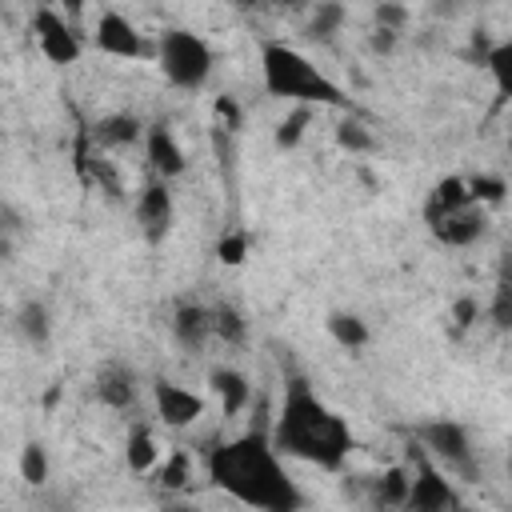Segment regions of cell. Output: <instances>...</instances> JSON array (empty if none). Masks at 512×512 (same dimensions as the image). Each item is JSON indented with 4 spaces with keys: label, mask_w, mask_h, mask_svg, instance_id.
I'll return each mask as SVG.
<instances>
[{
    "label": "cell",
    "mask_w": 512,
    "mask_h": 512,
    "mask_svg": "<svg viewBox=\"0 0 512 512\" xmlns=\"http://www.w3.org/2000/svg\"><path fill=\"white\" fill-rule=\"evenodd\" d=\"M92 392H96V400H100L104 408L124 412V408L136 404V372H132L128 364H120V360H108V364L92 376Z\"/></svg>",
    "instance_id": "13"
},
{
    "label": "cell",
    "mask_w": 512,
    "mask_h": 512,
    "mask_svg": "<svg viewBox=\"0 0 512 512\" xmlns=\"http://www.w3.org/2000/svg\"><path fill=\"white\" fill-rule=\"evenodd\" d=\"M404 8L400 4H376V28H388V32H400L404 28Z\"/></svg>",
    "instance_id": "31"
},
{
    "label": "cell",
    "mask_w": 512,
    "mask_h": 512,
    "mask_svg": "<svg viewBox=\"0 0 512 512\" xmlns=\"http://www.w3.org/2000/svg\"><path fill=\"white\" fill-rule=\"evenodd\" d=\"M16 328H20V336H24L32 348H44L48 336H52V316H48V308H44L40 300H24V304L16 308Z\"/></svg>",
    "instance_id": "17"
},
{
    "label": "cell",
    "mask_w": 512,
    "mask_h": 512,
    "mask_svg": "<svg viewBox=\"0 0 512 512\" xmlns=\"http://www.w3.org/2000/svg\"><path fill=\"white\" fill-rule=\"evenodd\" d=\"M404 496H408V468H388L384 476L372 480V504L380 508H404Z\"/></svg>",
    "instance_id": "19"
},
{
    "label": "cell",
    "mask_w": 512,
    "mask_h": 512,
    "mask_svg": "<svg viewBox=\"0 0 512 512\" xmlns=\"http://www.w3.org/2000/svg\"><path fill=\"white\" fill-rule=\"evenodd\" d=\"M32 36H36V48L44 52L48 64H76L80 52H84L80 36L72 32V24L56 8H48V4H40L32 12Z\"/></svg>",
    "instance_id": "8"
},
{
    "label": "cell",
    "mask_w": 512,
    "mask_h": 512,
    "mask_svg": "<svg viewBox=\"0 0 512 512\" xmlns=\"http://www.w3.org/2000/svg\"><path fill=\"white\" fill-rule=\"evenodd\" d=\"M216 256H220L224 264H244V256H248V236H244V232H228V236H220Z\"/></svg>",
    "instance_id": "29"
},
{
    "label": "cell",
    "mask_w": 512,
    "mask_h": 512,
    "mask_svg": "<svg viewBox=\"0 0 512 512\" xmlns=\"http://www.w3.org/2000/svg\"><path fill=\"white\" fill-rule=\"evenodd\" d=\"M460 492L452 484V476L428 460L424 452H412V468H408V496H404V508L412 512H448V508H460Z\"/></svg>",
    "instance_id": "6"
},
{
    "label": "cell",
    "mask_w": 512,
    "mask_h": 512,
    "mask_svg": "<svg viewBox=\"0 0 512 512\" xmlns=\"http://www.w3.org/2000/svg\"><path fill=\"white\" fill-rule=\"evenodd\" d=\"M56 4H64V8H68V12H80V8H84V4H88V0H56Z\"/></svg>",
    "instance_id": "33"
},
{
    "label": "cell",
    "mask_w": 512,
    "mask_h": 512,
    "mask_svg": "<svg viewBox=\"0 0 512 512\" xmlns=\"http://www.w3.org/2000/svg\"><path fill=\"white\" fill-rule=\"evenodd\" d=\"M484 68H492V76H496V88L500 92H508L512 88V76H508V68H512V44H492L488 48V56H484Z\"/></svg>",
    "instance_id": "25"
},
{
    "label": "cell",
    "mask_w": 512,
    "mask_h": 512,
    "mask_svg": "<svg viewBox=\"0 0 512 512\" xmlns=\"http://www.w3.org/2000/svg\"><path fill=\"white\" fill-rule=\"evenodd\" d=\"M340 24H344V4L340 0H320L316 12H312V20H308V36L332 40L340 32Z\"/></svg>",
    "instance_id": "22"
},
{
    "label": "cell",
    "mask_w": 512,
    "mask_h": 512,
    "mask_svg": "<svg viewBox=\"0 0 512 512\" xmlns=\"http://www.w3.org/2000/svg\"><path fill=\"white\" fill-rule=\"evenodd\" d=\"M492 320H496V328H508V324H512V288H508V280L496 284V296H492Z\"/></svg>",
    "instance_id": "30"
},
{
    "label": "cell",
    "mask_w": 512,
    "mask_h": 512,
    "mask_svg": "<svg viewBox=\"0 0 512 512\" xmlns=\"http://www.w3.org/2000/svg\"><path fill=\"white\" fill-rule=\"evenodd\" d=\"M260 80L264 92L288 104H308V108H352V96L328 76L320 72L300 48L284 44V40H264L260 44Z\"/></svg>",
    "instance_id": "3"
},
{
    "label": "cell",
    "mask_w": 512,
    "mask_h": 512,
    "mask_svg": "<svg viewBox=\"0 0 512 512\" xmlns=\"http://www.w3.org/2000/svg\"><path fill=\"white\" fill-rule=\"evenodd\" d=\"M272 444L280 456H292V460H304V464H316L324 472H340L344 460L352 456V428L340 412H332L308 380H288L284 388V404L276 412V424H272Z\"/></svg>",
    "instance_id": "2"
},
{
    "label": "cell",
    "mask_w": 512,
    "mask_h": 512,
    "mask_svg": "<svg viewBox=\"0 0 512 512\" xmlns=\"http://www.w3.org/2000/svg\"><path fill=\"white\" fill-rule=\"evenodd\" d=\"M468 184V192H472V200L476 204H500L504 200V192H508V184H504V176H476V180H464Z\"/></svg>",
    "instance_id": "26"
},
{
    "label": "cell",
    "mask_w": 512,
    "mask_h": 512,
    "mask_svg": "<svg viewBox=\"0 0 512 512\" xmlns=\"http://www.w3.org/2000/svg\"><path fill=\"white\" fill-rule=\"evenodd\" d=\"M88 140H92L100 152L132 148V144L144 140V124H140L132 112H108V116H100V120L88 128Z\"/></svg>",
    "instance_id": "14"
},
{
    "label": "cell",
    "mask_w": 512,
    "mask_h": 512,
    "mask_svg": "<svg viewBox=\"0 0 512 512\" xmlns=\"http://www.w3.org/2000/svg\"><path fill=\"white\" fill-rule=\"evenodd\" d=\"M328 336H332L340 348L360 352V348L368 344V324H364L356 312H332V316H328Z\"/></svg>",
    "instance_id": "18"
},
{
    "label": "cell",
    "mask_w": 512,
    "mask_h": 512,
    "mask_svg": "<svg viewBox=\"0 0 512 512\" xmlns=\"http://www.w3.org/2000/svg\"><path fill=\"white\" fill-rule=\"evenodd\" d=\"M140 144H144V156H148V168L156 172V180H172L184 172V148L168 124H148Z\"/></svg>",
    "instance_id": "12"
},
{
    "label": "cell",
    "mask_w": 512,
    "mask_h": 512,
    "mask_svg": "<svg viewBox=\"0 0 512 512\" xmlns=\"http://www.w3.org/2000/svg\"><path fill=\"white\" fill-rule=\"evenodd\" d=\"M416 440H420V452L428 460H436L448 476L456 480H476V448H472V432L460 424V420H424L416 428Z\"/></svg>",
    "instance_id": "5"
},
{
    "label": "cell",
    "mask_w": 512,
    "mask_h": 512,
    "mask_svg": "<svg viewBox=\"0 0 512 512\" xmlns=\"http://www.w3.org/2000/svg\"><path fill=\"white\" fill-rule=\"evenodd\" d=\"M336 140H340V148H348V152H368V148H372V136H368V128H364L360 120H344V124L336 128Z\"/></svg>",
    "instance_id": "27"
},
{
    "label": "cell",
    "mask_w": 512,
    "mask_h": 512,
    "mask_svg": "<svg viewBox=\"0 0 512 512\" xmlns=\"http://www.w3.org/2000/svg\"><path fill=\"white\" fill-rule=\"evenodd\" d=\"M152 400H156L160 424H168V428H188V424H196L204 416V400L192 388L176 384V380H156L152 384Z\"/></svg>",
    "instance_id": "10"
},
{
    "label": "cell",
    "mask_w": 512,
    "mask_h": 512,
    "mask_svg": "<svg viewBox=\"0 0 512 512\" xmlns=\"http://www.w3.org/2000/svg\"><path fill=\"white\" fill-rule=\"evenodd\" d=\"M172 336H176L180 348L200 352L212 340V308H204L196 300L176 304V312H172Z\"/></svg>",
    "instance_id": "15"
},
{
    "label": "cell",
    "mask_w": 512,
    "mask_h": 512,
    "mask_svg": "<svg viewBox=\"0 0 512 512\" xmlns=\"http://www.w3.org/2000/svg\"><path fill=\"white\" fill-rule=\"evenodd\" d=\"M208 480L232 500L260 512H292L304 504L300 488L288 480V468L264 428H248L244 436L220 440L204 456Z\"/></svg>",
    "instance_id": "1"
},
{
    "label": "cell",
    "mask_w": 512,
    "mask_h": 512,
    "mask_svg": "<svg viewBox=\"0 0 512 512\" xmlns=\"http://www.w3.org/2000/svg\"><path fill=\"white\" fill-rule=\"evenodd\" d=\"M244 336H248L244 316H240L232 304H216V308H212V340H224V344H244Z\"/></svg>",
    "instance_id": "21"
},
{
    "label": "cell",
    "mask_w": 512,
    "mask_h": 512,
    "mask_svg": "<svg viewBox=\"0 0 512 512\" xmlns=\"http://www.w3.org/2000/svg\"><path fill=\"white\" fill-rule=\"evenodd\" d=\"M172 220H176V204H172L168 180L144 184L140 196H136V224H140L144 240H148V244H160V240L172 232Z\"/></svg>",
    "instance_id": "9"
},
{
    "label": "cell",
    "mask_w": 512,
    "mask_h": 512,
    "mask_svg": "<svg viewBox=\"0 0 512 512\" xmlns=\"http://www.w3.org/2000/svg\"><path fill=\"white\" fill-rule=\"evenodd\" d=\"M428 220V232L444 244V248H472L484 232H488V212L484 204L468 200V204H456V208H444V212H432L424 216Z\"/></svg>",
    "instance_id": "7"
},
{
    "label": "cell",
    "mask_w": 512,
    "mask_h": 512,
    "mask_svg": "<svg viewBox=\"0 0 512 512\" xmlns=\"http://www.w3.org/2000/svg\"><path fill=\"white\" fill-rule=\"evenodd\" d=\"M92 40H96V48H100L104 56H116V60H136V56L144 52V40H140L136 24H132L128 16H120V12H112V8L96 20Z\"/></svg>",
    "instance_id": "11"
},
{
    "label": "cell",
    "mask_w": 512,
    "mask_h": 512,
    "mask_svg": "<svg viewBox=\"0 0 512 512\" xmlns=\"http://www.w3.org/2000/svg\"><path fill=\"white\" fill-rule=\"evenodd\" d=\"M308 120H312V108H308V104H292V112L276 124V144H280V148H296Z\"/></svg>",
    "instance_id": "23"
},
{
    "label": "cell",
    "mask_w": 512,
    "mask_h": 512,
    "mask_svg": "<svg viewBox=\"0 0 512 512\" xmlns=\"http://www.w3.org/2000/svg\"><path fill=\"white\" fill-rule=\"evenodd\" d=\"M188 452H172L168 460H160V484H168V488H180L184 480H188Z\"/></svg>",
    "instance_id": "28"
},
{
    "label": "cell",
    "mask_w": 512,
    "mask_h": 512,
    "mask_svg": "<svg viewBox=\"0 0 512 512\" xmlns=\"http://www.w3.org/2000/svg\"><path fill=\"white\" fill-rule=\"evenodd\" d=\"M156 464H160V448H156L152 432H148L144 424H136V428L128 432V468H132V472H152Z\"/></svg>",
    "instance_id": "20"
},
{
    "label": "cell",
    "mask_w": 512,
    "mask_h": 512,
    "mask_svg": "<svg viewBox=\"0 0 512 512\" xmlns=\"http://www.w3.org/2000/svg\"><path fill=\"white\" fill-rule=\"evenodd\" d=\"M156 64L164 72V80L180 92H200L216 68V56L208 48L204 36L188 32V28H168L160 32V44H156Z\"/></svg>",
    "instance_id": "4"
},
{
    "label": "cell",
    "mask_w": 512,
    "mask_h": 512,
    "mask_svg": "<svg viewBox=\"0 0 512 512\" xmlns=\"http://www.w3.org/2000/svg\"><path fill=\"white\" fill-rule=\"evenodd\" d=\"M452 316H456V328H472V324L480 320V300L460 296V300L452 304Z\"/></svg>",
    "instance_id": "32"
},
{
    "label": "cell",
    "mask_w": 512,
    "mask_h": 512,
    "mask_svg": "<svg viewBox=\"0 0 512 512\" xmlns=\"http://www.w3.org/2000/svg\"><path fill=\"white\" fill-rule=\"evenodd\" d=\"M20 480H28V484H44L48 480V452H44V444L28 440L20 448Z\"/></svg>",
    "instance_id": "24"
},
{
    "label": "cell",
    "mask_w": 512,
    "mask_h": 512,
    "mask_svg": "<svg viewBox=\"0 0 512 512\" xmlns=\"http://www.w3.org/2000/svg\"><path fill=\"white\" fill-rule=\"evenodd\" d=\"M208 380H212V392H216L224 416H236V412L248 408V400H252V384H248L244 372H236V368H212Z\"/></svg>",
    "instance_id": "16"
}]
</instances>
